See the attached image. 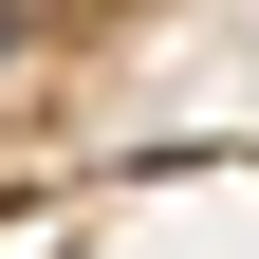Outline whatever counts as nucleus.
<instances>
[{
    "label": "nucleus",
    "mask_w": 259,
    "mask_h": 259,
    "mask_svg": "<svg viewBox=\"0 0 259 259\" xmlns=\"http://www.w3.org/2000/svg\"><path fill=\"white\" fill-rule=\"evenodd\" d=\"M37 56H56V0H0V93L37 74Z\"/></svg>",
    "instance_id": "obj_1"
}]
</instances>
